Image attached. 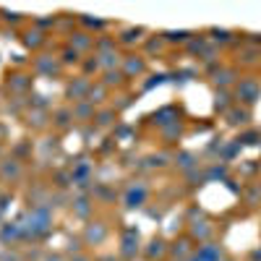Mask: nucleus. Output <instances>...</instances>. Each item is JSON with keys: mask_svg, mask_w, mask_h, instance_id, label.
Listing matches in <instances>:
<instances>
[{"mask_svg": "<svg viewBox=\"0 0 261 261\" xmlns=\"http://www.w3.org/2000/svg\"><path fill=\"white\" fill-rule=\"evenodd\" d=\"M79 24L86 27V29H97V32L107 29V21H102V18H89V16H79Z\"/></svg>", "mask_w": 261, "mask_h": 261, "instance_id": "25", "label": "nucleus"}, {"mask_svg": "<svg viewBox=\"0 0 261 261\" xmlns=\"http://www.w3.org/2000/svg\"><path fill=\"white\" fill-rule=\"evenodd\" d=\"M60 68H63L60 58H53V55H39V58H34V71L42 73V76H58Z\"/></svg>", "mask_w": 261, "mask_h": 261, "instance_id": "5", "label": "nucleus"}, {"mask_svg": "<svg viewBox=\"0 0 261 261\" xmlns=\"http://www.w3.org/2000/svg\"><path fill=\"white\" fill-rule=\"evenodd\" d=\"M105 238H107V225H105V222L92 220L89 225L84 227V243H86V246H99Z\"/></svg>", "mask_w": 261, "mask_h": 261, "instance_id": "6", "label": "nucleus"}, {"mask_svg": "<svg viewBox=\"0 0 261 261\" xmlns=\"http://www.w3.org/2000/svg\"><path fill=\"white\" fill-rule=\"evenodd\" d=\"M21 162L18 160H3L0 162V178H3L6 183H16L21 178Z\"/></svg>", "mask_w": 261, "mask_h": 261, "instance_id": "9", "label": "nucleus"}, {"mask_svg": "<svg viewBox=\"0 0 261 261\" xmlns=\"http://www.w3.org/2000/svg\"><path fill=\"white\" fill-rule=\"evenodd\" d=\"M165 248H167V246H165V241H162V238H154V241L149 243V248H146V258H149V261L160 258V256L165 253Z\"/></svg>", "mask_w": 261, "mask_h": 261, "instance_id": "23", "label": "nucleus"}, {"mask_svg": "<svg viewBox=\"0 0 261 261\" xmlns=\"http://www.w3.org/2000/svg\"><path fill=\"white\" fill-rule=\"evenodd\" d=\"M102 84L107 86V89H113V86H123V84H125V73H123L120 68H115V71H105Z\"/></svg>", "mask_w": 261, "mask_h": 261, "instance_id": "20", "label": "nucleus"}, {"mask_svg": "<svg viewBox=\"0 0 261 261\" xmlns=\"http://www.w3.org/2000/svg\"><path fill=\"white\" fill-rule=\"evenodd\" d=\"M120 253H123L125 258H134V256L139 253V232H136L134 227L123 232V238H120Z\"/></svg>", "mask_w": 261, "mask_h": 261, "instance_id": "8", "label": "nucleus"}, {"mask_svg": "<svg viewBox=\"0 0 261 261\" xmlns=\"http://www.w3.org/2000/svg\"><path fill=\"white\" fill-rule=\"evenodd\" d=\"M146 186L144 183H130L128 188H125V193H123V204H125V209H136V206H141L144 201H146Z\"/></svg>", "mask_w": 261, "mask_h": 261, "instance_id": "4", "label": "nucleus"}, {"mask_svg": "<svg viewBox=\"0 0 261 261\" xmlns=\"http://www.w3.org/2000/svg\"><path fill=\"white\" fill-rule=\"evenodd\" d=\"M120 71L125 73V79H136V76H144L146 73V60L141 55H125L123 63H120Z\"/></svg>", "mask_w": 261, "mask_h": 261, "instance_id": "3", "label": "nucleus"}, {"mask_svg": "<svg viewBox=\"0 0 261 261\" xmlns=\"http://www.w3.org/2000/svg\"><path fill=\"white\" fill-rule=\"evenodd\" d=\"M71 261H89V256H86V253H76V256H71Z\"/></svg>", "mask_w": 261, "mask_h": 261, "instance_id": "31", "label": "nucleus"}, {"mask_svg": "<svg viewBox=\"0 0 261 261\" xmlns=\"http://www.w3.org/2000/svg\"><path fill=\"white\" fill-rule=\"evenodd\" d=\"M141 34H144V29H136V27H128V29H123V32H120V39H118V45H134V42L144 39Z\"/></svg>", "mask_w": 261, "mask_h": 261, "instance_id": "22", "label": "nucleus"}, {"mask_svg": "<svg viewBox=\"0 0 261 261\" xmlns=\"http://www.w3.org/2000/svg\"><path fill=\"white\" fill-rule=\"evenodd\" d=\"M32 76L29 73H13V76H8V89L11 92H16V94H21V92H29L32 89Z\"/></svg>", "mask_w": 261, "mask_h": 261, "instance_id": "15", "label": "nucleus"}, {"mask_svg": "<svg viewBox=\"0 0 261 261\" xmlns=\"http://www.w3.org/2000/svg\"><path fill=\"white\" fill-rule=\"evenodd\" d=\"M50 120H53V115L47 110H42V107H34L32 113H27V125H32V128H45Z\"/></svg>", "mask_w": 261, "mask_h": 261, "instance_id": "16", "label": "nucleus"}, {"mask_svg": "<svg viewBox=\"0 0 261 261\" xmlns=\"http://www.w3.org/2000/svg\"><path fill=\"white\" fill-rule=\"evenodd\" d=\"M238 97H241L243 102H256L258 97V84L256 81H241V86H238Z\"/></svg>", "mask_w": 261, "mask_h": 261, "instance_id": "17", "label": "nucleus"}, {"mask_svg": "<svg viewBox=\"0 0 261 261\" xmlns=\"http://www.w3.org/2000/svg\"><path fill=\"white\" fill-rule=\"evenodd\" d=\"M92 209H94V204H92V199L86 193H81V196H76V199L71 201V212L79 217V220H86V217L92 214Z\"/></svg>", "mask_w": 261, "mask_h": 261, "instance_id": "10", "label": "nucleus"}, {"mask_svg": "<svg viewBox=\"0 0 261 261\" xmlns=\"http://www.w3.org/2000/svg\"><path fill=\"white\" fill-rule=\"evenodd\" d=\"M97 63H99V71H115V68H120L123 58H120L118 50H113V53H97Z\"/></svg>", "mask_w": 261, "mask_h": 261, "instance_id": "13", "label": "nucleus"}, {"mask_svg": "<svg viewBox=\"0 0 261 261\" xmlns=\"http://www.w3.org/2000/svg\"><path fill=\"white\" fill-rule=\"evenodd\" d=\"M21 225V232H24V241H37V238L47 235L50 227H53V214H50V206H32L24 220H18Z\"/></svg>", "mask_w": 261, "mask_h": 261, "instance_id": "1", "label": "nucleus"}, {"mask_svg": "<svg viewBox=\"0 0 261 261\" xmlns=\"http://www.w3.org/2000/svg\"><path fill=\"white\" fill-rule=\"evenodd\" d=\"M42 261H63V256H58V253H47Z\"/></svg>", "mask_w": 261, "mask_h": 261, "instance_id": "30", "label": "nucleus"}, {"mask_svg": "<svg viewBox=\"0 0 261 261\" xmlns=\"http://www.w3.org/2000/svg\"><path fill=\"white\" fill-rule=\"evenodd\" d=\"M94 42H97V37H92L89 32H71V34H68V47H73L76 53L92 50Z\"/></svg>", "mask_w": 261, "mask_h": 261, "instance_id": "7", "label": "nucleus"}, {"mask_svg": "<svg viewBox=\"0 0 261 261\" xmlns=\"http://www.w3.org/2000/svg\"><path fill=\"white\" fill-rule=\"evenodd\" d=\"M162 39H167V42H191V34L188 32H165Z\"/></svg>", "mask_w": 261, "mask_h": 261, "instance_id": "27", "label": "nucleus"}, {"mask_svg": "<svg viewBox=\"0 0 261 261\" xmlns=\"http://www.w3.org/2000/svg\"><path fill=\"white\" fill-rule=\"evenodd\" d=\"M186 246H188V241H180V243L175 241V243H172V248H170V251H172V256H183V253L188 251Z\"/></svg>", "mask_w": 261, "mask_h": 261, "instance_id": "28", "label": "nucleus"}, {"mask_svg": "<svg viewBox=\"0 0 261 261\" xmlns=\"http://www.w3.org/2000/svg\"><path fill=\"white\" fill-rule=\"evenodd\" d=\"M107 86L102 84V81H97V84H92V89H89V97H86V102H92V105H99V102H105V97H107Z\"/></svg>", "mask_w": 261, "mask_h": 261, "instance_id": "21", "label": "nucleus"}, {"mask_svg": "<svg viewBox=\"0 0 261 261\" xmlns=\"http://www.w3.org/2000/svg\"><path fill=\"white\" fill-rule=\"evenodd\" d=\"M89 89H92V79L89 76H79L73 81L65 84V97H68L73 105L76 102H86V97H89Z\"/></svg>", "mask_w": 261, "mask_h": 261, "instance_id": "2", "label": "nucleus"}, {"mask_svg": "<svg viewBox=\"0 0 261 261\" xmlns=\"http://www.w3.org/2000/svg\"><path fill=\"white\" fill-rule=\"evenodd\" d=\"M115 118H118V113H115V110H97L94 123H97V125H113V123H115Z\"/></svg>", "mask_w": 261, "mask_h": 261, "instance_id": "26", "label": "nucleus"}, {"mask_svg": "<svg viewBox=\"0 0 261 261\" xmlns=\"http://www.w3.org/2000/svg\"><path fill=\"white\" fill-rule=\"evenodd\" d=\"M71 120H73V110H71V107H60V110L53 113V125H58V128H68Z\"/></svg>", "mask_w": 261, "mask_h": 261, "instance_id": "19", "label": "nucleus"}, {"mask_svg": "<svg viewBox=\"0 0 261 261\" xmlns=\"http://www.w3.org/2000/svg\"><path fill=\"white\" fill-rule=\"evenodd\" d=\"M47 42V37H45V32L42 29H29V32H24V45L27 47H42Z\"/></svg>", "mask_w": 261, "mask_h": 261, "instance_id": "18", "label": "nucleus"}, {"mask_svg": "<svg viewBox=\"0 0 261 261\" xmlns=\"http://www.w3.org/2000/svg\"><path fill=\"white\" fill-rule=\"evenodd\" d=\"M0 241L3 243H16V241H24V232H21L18 222H3L0 227Z\"/></svg>", "mask_w": 261, "mask_h": 261, "instance_id": "14", "label": "nucleus"}, {"mask_svg": "<svg viewBox=\"0 0 261 261\" xmlns=\"http://www.w3.org/2000/svg\"><path fill=\"white\" fill-rule=\"evenodd\" d=\"M220 258H222V248L217 243H206L191 256V261H220Z\"/></svg>", "mask_w": 261, "mask_h": 261, "instance_id": "11", "label": "nucleus"}, {"mask_svg": "<svg viewBox=\"0 0 261 261\" xmlns=\"http://www.w3.org/2000/svg\"><path fill=\"white\" fill-rule=\"evenodd\" d=\"M60 63L63 65H76V63H81V53H76L73 47H63L60 50Z\"/></svg>", "mask_w": 261, "mask_h": 261, "instance_id": "24", "label": "nucleus"}, {"mask_svg": "<svg viewBox=\"0 0 261 261\" xmlns=\"http://www.w3.org/2000/svg\"><path fill=\"white\" fill-rule=\"evenodd\" d=\"M84 68L89 71V73H92V71H99V63H97V55H94L92 60H86V63H84Z\"/></svg>", "mask_w": 261, "mask_h": 261, "instance_id": "29", "label": "nucleus"}, {"mask_svg": "<svg viewBox=\"0 0 261 261\" xmlns=\"http://www.w3.org/2000/svg\"><path fill=\"white\" fill-rule=\"evenodd\" d=\"M73 120H79V123H86V120H92L94 123V115H97V107L92 105V102H76L73 107Z\"/></svg>", "mask_w": 261, "mask_h": 261, "instance_id": "12", "label": "nucleus"}]
</instances>
